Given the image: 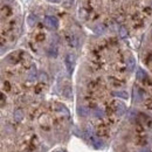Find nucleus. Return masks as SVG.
Segmentation results:
<instances>
[{
	"instance_id": "9b49d317",
	"label": "nucleus",
	"mask_w": 152,
	"mask_h": 152,
	"mask_svg": "<svg viewBox=\"0 0 152 152\" xmlns=\"http://www.w3.org/2000/svg\"><path fill=\"white\" fill-rule=\"evenodd\" d=\"M126 66H128V69L130 72H132L133 69H134V58L133 57H129V60L126 62Z\"/></svg>"
},
{
	"instance_id": "4be33fe9",
	"label": "nucleus",
	"mask_w": 152,
	"mask_h": 152,
	"mask_svg": "<svg viewBox=\"0 0 152 152\" xmlns=\"http://www.w3.org/2000/svg\"><path fill=\"white\" fill-rule=\"evenodd\" d=\"M60 152H62V151H60Z\"/></svg>"
},
{
	"instance_id": "a211bd4d",
	"label": "nucleus",
	"mask_w": 152,
	"mask_h": 152,
	"mask_svg": "<svg viewBox=\"0 0 152 152\" xmlns=\"http://www.w3.org/2000/svg\"><path fill=\"white\" fill-rule=\"evenodd\" d=\"M104 26L103 25H98V26H96L95 27V32L97 33V34H102L103 32H104Z\"/></svg>"
},
{
	"instance_id": "1a4fd4ad",
	"label": "nucleus",
	"mask_w": 152,
	"mask_h": 152,
	"mask_svg": "<svg viewBox=\"0 0 152 152\" xmlns=\"http://www.w3.org/2000/svg\"><path fill=\"white\" fill-rule=\"evenodd\" d=\"M48 53H49L50 56L56 57L57 56V47L55 46V45H52L50 48H49V50H48Z\"/></svg>"
},
{
	"instance_id": "2eb2a0df",
	"label": "nucleus",
	"mask_w": 152,
	"mask_h": 152,
	"mask_svg": "<svg viewBox=\"0 0 152 152\" xmlns=\"http://www.w3.org/2000/svg\"><path fill=\"white\" fill-rule=\"evenodd\" d=\"M39 80L40 81H43V82H47L48 81V76L45 72H40L39 73Z\"/></svg>"
},
{
	"instance_id": "dca6fc26",
	"label": "nucleus",
	"mask_w": 152,
	"mask_h": 152,
	"mask_svg": "<svg viewBox=\"0 0 152 152\" xmlns=\"http://www.w3.org/2000/svg\"><path fill=\"white\" fill-rule=\"evenodd\" d=\"M119 35H121L122 38H125V37L128 35V31H126V28H125L124 26H122V27L119 28Z\"/></svg>"
},
{
	"instance_id": "f3484780",
	"label": "nucleus",
	"mask_w": 152,
	"mask_h": 152,
	"mask_svg": "<svg viewBox=\"0 0 152 152\" xmlns=\"http://www.w3.org/2000/svg\"><path fill=\"white\" fill-rule=\"evenodd\" d=\"M37 21H38V19H37V17H34L33 14H31V15H29V18H28V23H29L31 26L35 25V23H37Z\"/></svg>"
},
{
	"instance_id": "f8f14e48",
	"label": "nucleus",
	"mask_w": 152,
	"mask_h": 152,
	"mask_svg": "<svg viewBox=\"0 0 152 152\" xmlns=\"http://www.w3.org/2000/svg\"><path fill=\"white\" fill-rule=\"evenodd\" d=\"M22 118H23L22 111H21V110H15V111H14V119L18 121V122H20Z\"/></svg>"
},
{
	"instance_id": "f257e3e1",
	"label": "nucleus",
	"mask_w": 152,
	"mask_h": 152,
	"mask_svg": "<svg viewBox=\"0 0 152 152\" xmlns=\"http://www.w3.org/2000/svg\"><path fill=\"white\" fill-rule=\"evenodd\" d=\"M75 58L76 57L74 54H68L66 56L64 62H66V67H67V70H68L69 74L73 73V69H74V66H75Z\"/></svg>"
},
{
	"instance_id": "aec40b11",
	"label": "nucleus",
	"mask_w": 152,
	"mask_h": 152,
	"mask_svg": "<svg viewBox=\"0 0 152 152\" xmlns=\"http://www.w3.org/2000/svg\"><path fill=\"white\" fill-rule=\"evenodd\" d=\"M48 1H50V2H54V4H55V2H60L61 0H48Z\"/></svg>"
},
{
	"instance_id": "20e7f679",
	"label": "nucleus",
	"mask_w": 152,
	"mask_h": 152,
	"mask_svg": "<svg viewBox=\"0 0 152 152\" xmlns=\"http://www.w3.org/2000/svg\"><path fill=\"white\" fill-rule=\"evenodd\" d=\"M115 109H116V114L118 116H122V115L125 113V105L122 103V102H116L115 103Z\"/></svg>"
},
{
	"instance_id": "f03ea898",
	"label": "nucleus",
	"mask_w": 152,
	"mask_h": 152,
	"mask_svg": "<svg viewBox=\"0 0 152 152\" xmlns=\"http://www.w3.org/2000/svg\"><path fill=\"white\" fill-rule=\"evenodd\" d=\"M45 22H46V25H47L49 28H52V29H56L57 27H58V20H57V18L53 17V15L46 17Z\"/></svg>"
},
{
	"instance_id": "0eeeda50",
	"label": "nucleus",
	"mask_w": 152,
	"mask_h": 152,
	"mask_svg": "<svg viewBox=\"0 0 152 152\" xmlns=\"http://www.w3.org/2000/svg\"><path fill=\"white\" fill-rule=\"evenodd\" d=\"M77 113H78L80 116H82V117H87L89 115V109L87 107H80L78 110H77Z\"/></svg>"
},
{
	"instance_id": "ddd939ff",
	"label": "nucleus",
	"mask_w": 152,
	"mask_h": 152,
	"mask_svg": "<svg viewBox=\"0 0 152 152\" xmlns=\"http://www.w3.org/2000/svg\"><path fill=\"white\" fill-rule=\"evenodd\" d=\"M63 95L67 98H70L72 97V88L70 87H66L64 90H63Z\"/></svg>"
},
{
	"instance_id": "423d86ee",
	"label": "nucleus",
	"mask_w": 152,
	"mask_h": 152,
	"mask_svg": "<svg viewBox=\"0 0 152 152\" xmlns=\"http://www.w3.org/2000/svg\"><path fill=\"white\" fill-rule=\"evenodd\" d=\"M136 77H137L138 81H144V80H146L148 75H146V73L143 69H138L137 70V74H136Z\"/></svg>"
},
{
	"instance_id": "5701e85b",
	"label": "nucleus",
	"mask_w": 152,
	"mask_h": 152,
	"mask_svg": "<svg viewBox=\"0 0 152 152\" xmlns=\"http://www.w3.org/2000/svg\"><path fill=\"white\" fill-rule=\"evenodd\" d=\"M151 7H152V5H151Z\"/></svg>"
},
{
	"instance_id": "39448f33",
	"label": "nucleus",
	"mask_w": 152,
	"mask_h": 152,
	"mask_svg": "<svg viewBox=\"0 0 152 152\" xmlns=\"http://www.w3.org/2000/svg\"><path fill=\"white\" fill-rule=\"evenodd\" d=\"M133 95H134V101H142L143 99V91L139 88H134L133 90Z\"/></svg>"
},
{
	"instance_id": "412c9836",
	"label": "nucleus",
	"mask_w": 152,
	"mask_h": 152,
	"mask_svg": "<svg viewBox=\"0 0 152 152\" xmlns=\"http://www.w3.org/2000/svg\"><path fill=\"white\" fill-rule=\"evenodd\" d=\"M140 152H149V149H146V148H144V149H143V150H142V151Z\"/></svg>"
},
{
	"instance_id": "7ed1b4c3",
	"label": "nucleus",
	"mask_w": 152,
	"mask_h": 152,
	"mask_svg": "<svg viewBox=\"0 0 152 152\" xmlns=\"http://www.w3.org/2000/svg\"><path fill=\"white\" fill-rule=\"evenodd\" d=\"M89 139H90V143L95 146L96 149H101V148H103V142H102L98 137H96L94 133L89 136Z\"/></svg>"
},
{
	"instance_id": "b1692460",
	"label": "nucleus",
	"mask_w": 152,
	"mask_h": 152,
	"mask_svg": "<svg viewBox=\"0 0 152 152\" xmlns=\"http://www.w3.org/2000/svg\"><path fill=\"white\" fill-rule=\"evenodd\" d=\"M151 34H152V32H151Z\"/></svg>"
},
{
	"instance_id": "6e6552de",
	"label": "nucleus",
	"mask_w": 152,
	"mask_h": 152,
	"mask_svg": "<svg viewBox=\"0 0 152 152\" xmlns=\"http://www.w3.org/2000/svg\"><path fill=\"white\" fill-rule=\"evenodd\" d=\"M113 95L115 97H119V98H123V99H126L129 96H128V93H125V91H114L113 93Z\"/></svg>"
},
{
	"instance_id": "4468645a",
	"label": "nucleus",
	"mask_w": 152,
	"mask_h": 152,
	"mask_svg": "<svg viewBox=\"0 0 152 152\" xmlns=\"http://www.w3.org/2000/svg\"><path fill=\"white\" fill-rule=\"evenodd\" d=\"M94 114H95V116L97 117V118H103L104 117V111L102 110V109H95V111H94Z\"/></svg>"
},
{
	"instance_id": "6ab92c4d",
	"label": "nucleus",
	"mask_w": 152,
	"mask_h": 152,
	"mask_svg": "<svg viewBox=\"0 0 152 152\" xmlns=\"http://www.w3.org/2000/svg\"><path fill=\"white\" fill-rule=\"evenodd\" d=\"M73 4V0H64V7H69Z\"/></svg>"
},
{
	"instance_id": "9d476101",
	"label": "nucleus",
	"mask_w": 152,
	"mask_h": 152,
	"mask_svg": "<svg viewBox=\"0 0 152 152\" xmlns=\"http://www.w3.org/2000/svg\"><path fill=\"white\" fill-rule=\"evenodd\" d=\"M35 78H37V69H35V67H33V68L31 69L29 74H28V80H29V81H34Z\"/></svg>"
}]
</instances>
